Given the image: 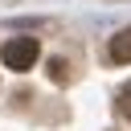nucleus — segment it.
<instances>
[{"label": "nucleus", "mask_w": 131, "mask_h": 131, "mask_svg": "<svg viewBox=\"0 0 131 131\" xmlns=\"http://www.w3.org/2000/svg\"><path fill=\"white\" fill-rule=\"evenodd\" d=\"M0 57H4L8 70L25 74V70H33V61L41 57V45H37V37H12V41L0 49Z\"/></svg>", "instance_id": "nucleus-1"}, {"label": "nucleus", "mask_w": 131, "mask_h": 131, "mask_svg": "<svg viewBox=\"0 0 131 131\" xmlns=\"http://www.w3.org/2000/svg\"><path fill=\"white\" fill-rule=\"evenodd\" d=\"M106 53H111V61H115V66H127V61H131V25H127V29H119V33L111 37V49H106Z\"/></svg>", "instance_id": "nucleus-2"}, {"label": "nucleus", "mask_w": 131, "mask_h": 131, "mask_svg": "<svg viewBox=\"0 0 131 131\" xmlns=\"http://www.w3.org/2000/svg\"><path fill=\"white\" fill-rule=\"evenodd\" d=\"M49 78L61 86V82H70V61L66 57H49Z\"/></svg>", "instance_id": "nucleus-3"}, {"label": "nucleus", "mask_w": 131, "mask_h": 131, "mask_svg": "<svg viewBox=\"0 0 131 131\" xmlns=\"http://www.w3.org/2000/svg\"><path fill=\"white\" fill-rule=\"evenodd\" d=\"M115 106H119V115H123V119H131V82L115 94Z\"/></svg>", "instance_id": "nucleus-4"}]
</instances>
